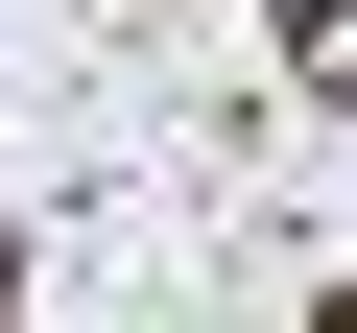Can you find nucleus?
<instances>
[{
  "instance_id": "obj_1",
  "label": "nucleus",
  "mask_w": 357,
  "mask_h": 333,
  "mask_svg": "<svg viewBox=\"0 0 357 333\" xmlns=\"http://www.w3.org/2000/svg\"><path fill=\"white\" fill-rule=\"evenodd\" d=\"M286 72H310V95L357 119V0H286Z\"/></svg>"
},
{
  "instance_id": "obj_2",
  "label": "nucleus",
  "mask_w": 357,
  "mask_h": 333,
  "mask_svg": "<svg viewBox=\"0 0 357 333\" xmlns=\"http://www.w3.org/2000/svg\"><path fill=\"white\" fill-rule=\"evenodd\" d=\"M333 333H357V286H333Z\"/></svg>"
}]
</instances>
